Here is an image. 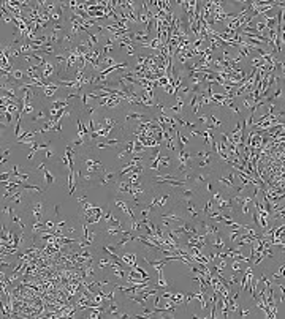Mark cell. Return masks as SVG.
<instances>
[{
    "instance_id": "9c48e42d",
    "label": "cell",
    "mask_w": 285,
    "mask_h": 319,
    "mask_svg": "<svg viewBox=\"0 0 285 319\" xmlns=\"http://www.w3.org/2000/svg\"><path fill=\"white\" fill-rule=\"evenodd\" d=\"M41 119H48V114H46L43 109H40V111H38V114H36V115L32 119V122H35V123H36L38 120H41Z\"/></svg>"
},
{
    "instance_id": "44dd1931",
    "label": "cell",
    "mask_w": 285,
    "mask_h": 319,
    "mask_svg": "<svg viewBox=\"0 0 285 319\" xmlns=\"http://www.w3.org/2000/svg\"><path fill=\"white\" fill-rule=\"evenodd\" d=\"M260 280L263 281L264 284H266V288H273V286H274V284H273V283H271V281H269V278H268L266 275H261V277H260Z\"/></svg>"
},
{
    "instance_id": "4316f807",
    "label": "cell",
    "mask_w": 285,
    "mask_h": 319,
    "mask_svg": "<svg viewBox=\"0 0 285 319\" xmlns=\"http://www.w3.org/2000/svg\"><path fill=\"white\" fill-rule=\"evenodd\" d=\"M241 212H242L244 215H249V212H250V209H249V206L247 204H244L242 207H241Z\"/></svg>"
},
{
    "instance_id": "8fae6325",
    "label": "cell",
    "mask_w": 285,
    "mask_h": 319,
    "mask_svg": "<svg viewBox=\"0 0 285 319\" xmlns=\"http://www.w3.org/2000/svg\"><path fill=\"white\" fill-rule=\"evenodd\" d=\"M282 95H284V89H282V87L279 85V87H277V89H276V92H274V93H273V95H271V96H273V98H274V101H276V100H279V98H280V96H282Z\"/></svg>"
},
{
    "instance_id": "f546056e",
    "label": "cell",
    "mask_w": 285,
    "mask_h": 319,
    "mask_svg": "<svg viewBox=\"0 0 285 319\" xmlns=\"http://www.w3.org/2000/svg\"><path fill=\"white\" fill-rule=\"evenodd\" d=\"M59 209H60V207H59V206H56V212H54V213L57 215V217H59V213H60V212H59Z\"/></svg>"
},
{
    "instance_id": "ac0fdd59",
    "label": "cell",
    "mask_w": 285,
    "mask_h": 319,
    "mask_svg": "<svg viewBox=\"0 0 285 319\" xmlns=\"http://www.w3.org/2000/svg\"><path fill=\"white\" fill-rule=\"evenodd\" d=\"M209 120H211V122H212V125H216V126H217V128H219V126H220V125H222V123H223V122H220V120L217 119V117L214 115V114H209Z\"/></svg>"
},
{
    "instance_id": "6da1fadb",
    "label": "cell",
    "mask_w": 285,
    "mask_h": 319,
    "mask_svg": "<svg viewBox=\"0 0 285 319\" xmlns=\"http://www.w3.org/2000/svg\"><path fill=\"white\" fill-rule=\"evenodd\" d=\"M196 194H198V188L190 186L189 183H187L185 186H181V188H179V191H177V196H179V199L182 201V202H187V201H193Z\"/></svg>"
},
{
    "instance_id": "5bb4252c",
    "label": "cell",
    "mask_w": 285,
    "mask_h": 319,
    "mask_svg": "<svg viewBox=\"0 0 285 319\" xmlns=\"http://www.w3.org/2000/svg\"><path fill=\"white\" fill-rule=\"evenodd\" d=\"M157 82H159L160 87H166V85L170 84V78H168V76H162V78H159V81H157Z\"/></svg>"
},
{
    "instance_id": "8992f818",
    "label": "cell",
    "mask_w": 285,
    "mask_h": 319,
    "mask_svg": "<svg viewBox=\"0 0 285 319\" xmlns=\"http://www.w3.org/2000/svg\"><path fill=\"white\" fill-rule=\"evenodd\" d=\"M22 197H24V193H22V191H16V193L13 194L11 197H8V199L11 201L13 204H21V202H22Z\"/></svg>"
},
{
    "instance_id": "603a6c76",
    "label": "cell",
    "mask_w": 285,
    "mask_h": 319,
    "mask_svg": "<svg viewBox=\"0 0 285 319\" xmlns=\"http://www.w3.org/2000/svg\"><path fill=\"white\" fill-rule=\"evenodd\" d=\"M231 268H233V272H242V270H241V266H239V261H233Z\"/></svg>"
},
{
    "instance_id": "484cf974",
    "label": "cell",
    "mask_w": 285,
    "mask_h": 319,
    "mask_svg": "<svg viewBox=\"0 0 285 319\" xmlns=\"http://www.w3.org/2000/svg\"><path fill=\"white\" fill-rule=\"evenodd\" d=\"M239 314H241L242 318H244V316H249V314H250V310H249V308H241V313H239Z\"/></svg>"
},
{
    "instance_id": "d4e9b609",
    "label": "cell",
    "mask_w": 285,
    "mask_h": 319,
    "mask_svg": "<svg viewBox=\"0 0 285 319\" xmlns=\"http://www.w3.org/2000/svg\"><path fill=\"white\" fill-rule=\"evenodd\" d=\"M95 147H97V149H108L109 145L106 142H95Z\"/></svg>"
},
{
    "instance_id": "52a82bcc",
    "label": "cell",
    "mask_w": 285,
    "mask_h": 319,
    "mask_svg": "<svg viewBox=\"0 0 285 319\" xmlns=\"http://www.w3.org/2000/svg\"><path fill=\"white\" fill-rule=\"evenodd\" d=\"M22 188H25V190H33V191H36L38 194H41L43 191H45L41 186H38V185H30V183H27V182H24V185H22Z\"/></svg>"
},
{
    "instance_id": "9a60e30c",
    "label": "cell",
    "mask_w": 285,
    "mask_h": 319,
    "mask_svg": "<svg viewBox=\"0 0 285 319\" xmlns=\"http://www.w3.org/2000/svg\"><path fill=\"white\" fill-rule=\"evenodd\" d=\"M160 166H171V158L170 156H160Z\"/></svg>"
},
{
    "instance_id": "f1b7e54d",
    "label": "cell",
    "mask_w": 285,
    "mask_h": 319,
    "mask_svg": "<svg viewBox=\"0 0 285 319\" xmlns=\"http://www.w3.org/2000/svg\"><path fill=\"white\" fill-rule=\"evenodd\" d=\"M52 155H54V152H52V150H49V149H48V150H46V156H45V158H46V160H49V158H51V156H52Z\"/></svg>"
},
{
    "instance_id": "e0dca14e",
    "label": "cell",
    "mask_w": 285,
    "mask_h": 319,
    "mask_svg": "<svg viewBox=\"0 0 285 319\" xmlns=\"http://www.w3.org/2000/svg\"><path fill=\"white\" fill-rule=\"evenodd\" d=\"M219 182L222 183V185H225L227 188H231V190H233V188H234V185H233V183H231V182H230V180H228V179H225V177H220V179H219Z\"/></svg>"
},
{
    "instance_id": "3957f363",
    "label": "cell",
    "mask_w": 285,
    "mask_h": 319,
    "mask_svg": "<svg viewBox=\"0 0 285 319\" xmlns=\"http://www.w3.org/2000/svg\"><path fill=\"white\" fill-rule=\"evenodd\" d=\"M233 204H234L233 196H225V197H222V199L217 202V209H220V210H233L234 209Z\"/></svg>"
},
{
    "instance_id": "7c38bea8",
    "label": "cell",
    "mask_w": 285,
    "mask_h": 319,
    "mask_svg": "<svg viewBox=\"0 0 285 319\" xmlns=\"http://www.w3.org/2000/svg\"><path fill=\"white\" fill-rule=\"evenodd\" d=\"M111 266H113V262H111V261H108V259H105V258L100 259V262H98L100 268H106V267H111Z\"/></svg>"
},
{
    "instance_id": "cb8c5ba5",
    "label": "cell",
    "mask_w": 285,
    "mask_h": 319,
    "mask_svg": "<svg viewBox=\"0 0 285 319\" xmlns=\"http://www.w3.org/2000/svg\"><path fill=\"white\" fill-rule=\"evenodd\" d=\"M11 176H13L11 172H3L2 176H0V179H2V182H6V180L11 179Z\"/></svg>"
},
{
    "instance_id": "5b68a950",
    "label": "cell",
    "mask_w": 285,
    "mask_h": 319,
    "mask_svg": "<svg viewBox=\"0 0 285 319\" xmlns=\"http://www.w3.org/2000/svg\"><path fill=\"white\" fill-rule=\"evenodd\" d=\"M214 156H216V155H214ZM214 156H207V158H204V160L198 161V163H196V167H200V169H203V167H207V166H211V164H212V161H214Z\"/></svg>"
},
{
    "instance_id": "4fadbf2b",
    "label": "cell",
    "mask_w": 285,
    "mask_h": 319,
    "mask_svg": "<svg viewBox=\"0 0 285 319\" xmlns=\"http://www.w3.org/2000/svg\"><path fill=\"white\" fill-rule=\"evenodd\" d=\"M87 38H89V40H90V43H92V44L95 46L97 43H98V38H100V36H98V35H93L92 32H87Z\"/></svg>"
},
{
    "instance_id": "2e32d148",
    "label": "cell",
    "mask_w": 285,
    "mask_h": 319,
    "mask_svg": "<svg viewBox=\"0 0 285 319\" xmlns=\"http://www.w3.org/2000/svg\"><path fill=\"white\" fill-rule=\"evenodd\" d=\"M241 236V231H230V242H236Z\"/></svg>"
},
{
    "instance_id": "ffe728a7",
    "label": "cell",
    "mask_w": 285,
    "mask_h": 319,
    "mask_svg": "<svg viewBox=\"0 0 285 319\" xmlns=\"http://www.w3.org/2000/svg\"><path fill=\"white\" fill-rule=\"evenodd\" d=\"M30 112H33V106H32V105H25L24 109L21 111L22 115H27V114H30Z\"/></svg>"
},
{
    "instance_id": "7a4b0ae2",
    "label": "cell",
    "mask_w": 285,
    "mask_h": 319,
    "mask_svg": "<svg viewBox=\"0 0 285 319\" xmlns=\"http://www.w3.org/2000/svg\"><path fill=\"white\" fill-rule=\"evenodd\" d=\"M45 212H46V204L43 202V201H38V202H35L32 206V213H33V217H35L36 221L41 220V215Z\"/></svg>"
},
{
    "instance_id": "7402d4cb",
    "label": "cell",
    "mask_w": 285,
    "mask_h": 319,
    "mask_svg": "<svg viewBox=\"0 0 285 319\" xmlns=\"http://www.w3.org/2000/svg\"><path fill=\"white\" fill-rule=\"evenodd\" d=\"M207 120H209V114H206V115H201L200 119H198V123H200V125H206Z\"/></svg>"
},
{
    "instance_id": "277c9868",
    "label": "cell",
    "mask_w": 285,
    "mask_h": 319,
    "mask_svg": "<svg viewBox=\"0 0 285 319\" xmlns=\"http://www.w3.org/2000/svg\"><path fill=\"white\" fill-rule=\"evenodd\" d=\"M54 70H56V65H54V63H49V62L46 63L45 68H43V78H45V81L54 74Z\"/></svg>"
},
{
    "instance_id": "83f0119b",
    "label": "cell",
    "mask_w": 285,
    "mask_h": 319,
    "mask_svg": "<svg viewBox=\"0 0 285 319\" xmlns=\"http://www.w3.org/2000/svg\"><path fill=\"white\" fill-rule=\"evenodd\" d=\"M45 224H46V229H51V227H54V221H51V220L46 221Z\"/></svg>"
},
{
    "instance_id": "d6986e66",
    "label": "cell",
    "mask_w": 285,
    "mask_h": 319,
    "mask_svg": "<svg viewBox=\"0 0 285 319\" xmlns=\"http://www.w3.org/2000/svg\"><path fill=\"white\" fill-rule=\"evenodd\" d=\"M56 89H43V96H46V98H51L52 95H54Z\"/></svg>"
},
{
    "instance_id": "30bf717a",
    "label": "cell",
    "mask_w": 285,
    "mask_h": 319,
    "mask_svg": "<svg viewBox=\"0 0 285 319\" xmlns=\"http://www.w3.org/2000/svg\"><path fill=\"white\" fill-rule=\"evenodd\" d=\"M108 226H111V227H124V226H122V223H120V221L117 220L116 217H113L111 220L108 221Z\"/></svg>"
},
{
    "instance_id": "ba28073f",
    "label": "cell",
    "mask_w": 285,
    "mask_h": 319,
    "mask_svg": "<svg viewBox=\"0 0 285 319\" xmlns=\"http://www.w3.org/2000/svg\"><path fill=\"white\" fill-rule=\"evenodd\" d=\"M54 180H56V177L52 176V174L49 172L48 169H45V183H46V185H52V183H54Z\"/></svg>"
}]
</instances>
